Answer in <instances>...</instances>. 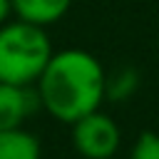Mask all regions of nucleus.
I'll list each match as a JSON object with an SVG mask.
<instances>
[{
	"instance_id": "nucleus-4",
	"label": "nucleus",
	"mask_w": 159,
	"mask_h": 159,
	"mask_svg": "<svg viewBox=\"0 0 159 159\" xmlns=\"http://www.w3.org/2000/svg\"><path fill=\"white\" fill-rule=\"evenodd\" d=\"M40 94L35 84L0 82V132L25 127V122L40 109Z\"/></svg>"
},
{
	"instance_id": "nucleus-5",
	"label": "nucleus",
	"mask_w": 159,
	"mask_h": 159,
	"mask_svg": "<svg viewBox=\"0 0 159 159\" xmlns=\"http://www.w3.org/2000/svg\"><path fill=\"white\" fill-rule=\"evenodd\" d=\"M72 0H12V12L32 25L47 27L57 20H62L70 10Z\"/></svg>"
},
{
	"instance_id": "nucleus-6",
	"label": "nucleus",
	"mask_w": 159,
	"mask_h": 159,
	"mask_svg": "<svg viewBox=\"0 0 159 159\" xmlns=\"http://www.w3.org/2000/svg\"><path fill=\"white\" fill-rule=\"evenodd\" d=\"M40 139L30 129L15 127L0 132V159H40Z\"/></svg>"
},
{
	"instance_id": "nucleus-8",
	"label": "nucleus",
	"mask_w": 159,
	"mask_h": 159,
	"mask_svg": "<svg viewBox=\"0 0 159 159\" xmlns=\"http://www.w3.org/2000/svg\"><path fill=\"white\" fill-rule=\"evenodd\" d=\"M129 159H159V134L157 132H142L137 142L132 144Z\"/></svg>"
},
{
	"instance_id": "nucleus-9",
	"label": "nucleus",
	"mask_w": 159,
	"mask_h": 159,
	"mask_svg": "<svg viewBox=\"0 0 159 159\" xmlns=\"http://www.w3.org/2000/svg\"><path fill=\"white\" fill-rule=\"evenodd\" d=\"M10 15H15L12 12V0H0V25H5L10 20Z\"/></svg>"
},
{
	"instance_id": "nucleus-3",
	"label": "nucleus",
	"mask_w": 159,
	"mask_h": 159,
	"mask_svg": "<svg viewBox=\"0 0 159 159\" xmlns=\"http://www.w3.org/2000/svg\"><path fill=\"white\" fill-rule=\"evenodd\" d=\"M70 127H72V147L80 157L112 159L117 154L119 142H122V129L109 114L94 109L80 117L77 122H72Z\"/></svg>"
},
{
	"instance_id": "nucleus-1",
	"label": "nucleus",
	"mask_w": 159,
	"mask_h": 159,
	"mask_svg": "<svg viewBox=\"0 0 159 159\" xmlns=\"http://www.w3.org/2000/svg\"><path fill=\"white\" fill-rule=\"evenodd\" d=\"M104 75L107 70L102 62L87 50L65 47L52 52L47 67L35 82L42 109L65 124L99 109L104 102Z\"/></svg>"
},
{
	"instance_id": "nucleus-2",
	"label": "nucleus",
	"mask_w": 159,
	"mask_h": 159,
	"mask_svg": "<svg viewBox=\"0 0 159 159\" xmlns=\"http://www.w3.org/2000/svg\"><path fill=\"white\" fill-rule=\"evenodd\" d=\"M52 40L45 27L7 20L0 25V82L35 84L52 57Z\"/></svg>"
},
{
	"instance_id": "nucleus-10",
	"label": "nucleus",
	"mask_w": 159,
	"mask_h": 159,
	"mask_svg": "<svg viewBox=\"0 0 159 159\" xmlns=\"http://www.w3.org/2000/svg\"><path fill=\"white\" fill-rule=\"evenodd\" d=\"M157 50H159V40H157Z\"/></svg>"
},
{
	"instance_id": "nucleus-7",
	"label": "nucleus",
	"mask_w": 159,
	"mask_h": 159,
	"mask_svg": "<svg viewBox=\"0 0 159 159\" xmlns=\"http://www.w3.org/2000/svg\"><path fill=\"white\" fill-rule=\"evenodd\" d=\"M142 84V75L132 65H119L104 75V99L107 102H127L137 94Z\"/></svg>"
}]
</instances>
